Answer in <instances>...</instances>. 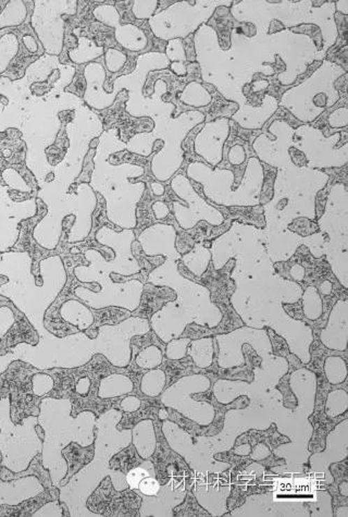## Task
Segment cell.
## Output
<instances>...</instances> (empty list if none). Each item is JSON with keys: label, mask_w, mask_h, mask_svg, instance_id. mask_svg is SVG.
Wrapping results in <instances>:
<instances>
[{"label": "cell", "mask_w": 348, "mask_h": 517, "mask_svg": "<svg viewBox=\"0 0 348 517\" xmlns=\"http://www.w3.org/2000/svg\"><path fill=\"white\" fill-rule=\"evenodd\" d=\"M33 517H62L64 516V510H62L61 504L57 501L46 503L43 505L41 509L36 511Z\"/></svg>", "instance_id": "32"}, {"label": "cell", "mask_w": 348, "mask_h": 517, "mask_svg": "<svg viewBox=\"0 0 348 517\" xmlns=\"http://www.w3.org/2000/svg\"><path fill=\"white\" fill-rule=\"evenodd\" d=\"M84 76H85L86 83H87V89L84 95L86 104L92 107L95 101L96 96H99L96 101L95 109L103 111L113 106L117 97H115L113 94L103 92V83L106 80L103 66L95 62L89 64V66H86Z\"/></svg>", "instance_id": "14"}, {"label": "cell", "mask_w": 348, "mask_h": 517, "mask_svg": "<svg viewBox=\"0 0 348 517\" xmlns=\"http://www.w3.org/2000/svg\"><path fill=\"white\" fill-rule=\"evenodd\" d=\"M101 55H103V47L97 46L87 37H80L79 47L69 52L72 62L79 64L92 62Z\"/></svg>", "instance_id": "22"}, {"label": "cell", "mask_w": 348, "mask_h": 517, "mask_svg": "<svg viewBox=\"0 0 348 517\" xmlns=\"http://www.w3.org/2000/svg\"><path fill=\"white\" fill-rule=\"evenodd\" d=\"M230 135L229 119L221 118L205 125L195 139V153L215 168L222 162L224 146Z\"/></svg>", "instance_id": "9"}, {"label": "cell", "mask_w": 348, "mask_h": 517, "mask_svg": "<svg viewBox=\"0 0 348 517\" xmlns=\"http://www.w3.org/2000/svg\"><path fill=\"white\" fill-rule=\"evenodd\" d=\"M166 57L170 62V68L177 76H185L187 74V68L185 62L187 60L184 45L180 38L168 42L166 47Z\"/></svg>", "instance_id": "20"}, {"label": "cell", "mask_w": 348, "mask_h": 517, "mask_svg": "<svg viewBox=\"0 0 348 517\" xmlns=\"http://www.w3.org/2000/svg\"><path fill=\"white\" fill-rule=\"evenodd\" d=\"M187 176L203 187H217L218 190L206 194V197L220 206H257L261 203L260 193L263 190V168L257 158H250L245 174L238 189L233 190L235 174L231 170H219L193 162L187 168Z\"/></svg>", "instance_id": "4"}, {"label": "cell", "mask_w": 348, "mask_h": 517, "mask_svg": "<svg viewBox=\"0 0 348 517\" xmlns=\"http://www.w3.org/2000/svg\"><path fill=\"white\" fill-rule=\"evenodd\" d=\"M167 377L164 371L160 369H152L150 373L145 374L140 383V389L144 395L148 397H158L166 385Z\"/></svg>", "instance_id": "23"}, {"label": "cell", "mask_w": 348, "mask_h": 517, "mask_svg": "<svg viewBox=\"0 0 348 517\" xmlns=\"http://www.w3.org/2000/svg\"><path fill=\"white\" fill-rule=\"evenodd\" d=\"M74 274L81 282L96 281L101 285V291L99 293H95L83 287L74 290L76 297L91 309L118 306L133 311L140 306L143 283L138 280L117 285L111 281L109 274L106 275L103 272H97L89 267H78Z\"/></svg>", "instance_id": "7"}, {"label": "cell", "mask_w": 348, "mask_h": 517, "mask_svg": "<svg viewBox=\"0 0 348 517\" xmlns=\"http://www.w3.org/2000/svg\"><path fill=\"white\" fill-rule=\"evenodd\" d=\"M62 318L80 331L86 330L94 324V315L89 306L78 301H68L60 309Z\"/></svg>", "instance_id": "16"}, {"label": "cell", "mask_w": 348, "mask_h": 517, "mask_svg": "<svg viewBox=\"0 0 348 517\" xmlns=\"http://www.w3.org/2000/svg\"><path fill=\"white\" fill-rule=\"evenodd\" d=\"M152 211L157 219H164L169 215L170 209L167 204L164 201H156L152 205Z\"/></svg>", "instance_id": "37"}, {"label": "cell", "mask_w": 348, "mask_h": 517, "mask_svg": "<svg viewBox=\"0 0 348 517\" xmlns=\"http://www.w3.org/2000/svg\"><path fill=\"white\" fill-rule=\"evenodd\" d=\"M148 476L154 477L156 473H154V464L150 460H145L142 465L133 468L132 471L129 472L128 475H125V479H126L129 488H131L132 490H135V489H138L140 481Z\"/></svg>", "instance_id": "27"}, {"label": "cell", "mask_w": 348, "mask_h": 517, "mask_svg": "<svg viewBox=\"0 0 348 517\" xmlns=\"http://www.w3.org/2000/svg\"><path fill=\"white\" fill-rule=\"evenodd\" d=\"M152 190L154 195H157V197H161L164 194V187L159 182L152 183Z\"/></svg>", "instance_id": "38"}, {"label": "cell", "mask_w": 348, "mask_h": 517, "mask_svg": "<svg viewBox=\"0 0 348 517\" xmlns=\"http://www.w3.org/2000/svg\"><path fill=\"white\" fill-rule=\"evenodd\" d=\"M132 380L128 376L121 374H113L108 377L103 378L99 388V397L101 399H113L132 392Z\"/></svg>", "instance_id": "17"}, {"label": "cell", "mask_w": 348, "mask_h": 517, "mask_svg": "<svg viewBox=\"0 0 348 517\" xmlns=\"http://www.w3.org/2000/svg\"><path fill=\"white\" fill-rule=\"evenodd\" d=\"M348 193L345 184L332 187L324 216L319 219V228L328 233L324 243L326 260L332 271L344 288H347L348 267Z\"/></svg>", "instance_id": "6"}, {"label": "cell", "mask_w": 348, "mask_h": 517, "mask_svg": "<svg viewBox=\"0 0 348 517\" xmlns=\"http://www.w3.org/2000/svg\"><path fill=\"white\" fill-rule=\"evenodd\" d=\"M132 442L143 460H148L154 453L157 440L152 420L144 419L135 425L132 429Z\"/></svg>", "instance_id": "15"}, {"label": "cell", "mask_w": 348, "mask_h": 517, "mask_svg": "<svg viewBox=\"0 0 348 517\" xmlns=\"http://www.w3.org/2000/svg\"><path fill=\"white\" fill-rule=\"evenodd\" d=\"M174 479L167 485L160 487L156 495H145L135 489V493L142 497L143 503L140 509V516H172L173 507L181 504L184 500L185 493L183 489H174Z\"/></svg>", "instance_id": "11"}, {"label": "cell", "mask_w": 348, "mask_h": 517, "mask_svg": "<svg viewBox=\"0 0 348 517\" xmlns=\"http://www.w3.org/2000/svg\"><path fill=\"white\" fill-rule=\"evenodd\" d=\"M184 265L194 274L196 277L201 278L208 268L211 260V253L209 248H205L203 243H196L191 252L182 256Z\"/></svg>", "instance_id": "18"}, {"label": "cell", "mask_w": 348, "mask_h": 517, "mask_svg": "<svg viewBox=\"0 0 348 517\" xmlns=\"http://www.w3.org/2000/svg\"><path fill=\"white\" fill-rule=\"evenodd\" d=\"M1 473V461H0ZM45 491L36 476H24L15 481H6L0 478V505H17Z\"/></svg>", "instance_id": "12"}, {"label": "cell", "mask_w": 348, "mask_h": 517, "mask_svg": "<svg viewBox=\"0 0 348 517\" xmlns=\"http://www.w3.org/2000/svg\"><path fill=\"white\" fill-rule=\"evenodd\" d=\"M158 1H134L133 3L132 13L138 20H146L154 17V11L157 9Z\"/></svg>", "instance_id": "30"}, {"label": "cell", "mask_w": 348, "mask_h": 517, "mask_svg": "<svg viewBox=\"0 0 348 517\" xmlns=\"http://www.w3.org/2000/svg\"><path fill=\"white\" fill-rule=\"evenodd\" d=\"M37 418L45 434L43 467L50 473L52 486L58 488L69 472V464L64 458V448L71 442L82 448L91 446L95 441L97 417L92 411L72 416L71 399L46 397L41 402Z\"/></svg>", "instance_id": "2"}, {"label": "cell", "mask_w": 348, "mask_h": 517, "mask_svg": "<svg viewBox=\"0 0 348 517\" xmlns=\"http://www.w3.org/2000/svg\"><path fill=\"white\" fill-rule=\"evenodd\" d=\"M160 487H161V485L156 478L148 476L140 481L138 490L145 495H156L159 493Z\"/></svg>", "instance_id": "33"}, {"label": "cell", "mask_w": 348, "mask_h": 517, "mask_svg": "<svg viewBox=\"0 0 348 517\" xmlns=\"http://www.w3.org/2000/svg\"><path fill=\"white\" fill-rule=\"evenodd\" d=\"M180 101L198 108V107H206L210 105L212 96L205 89L204 86L197 82H191L185 87L184 91L182 92Z\"/></svg>", "instance_id": "21"}, {"label": "cell", "mask_w": 348, "mask_h": 517, "mask_svg": "<svg viewBox=\"0 0 348 517\" xmlns=\"http://www.w3.org/2000/svg\"><path fill=\"white\" fill-rule=\"evenodd\" d=\"M328 122L334 129L346 128L348 125L347 108L343 107L332 113Z\"/></svg>", "instance_id": "34"}, {"label": "cell", "mask_w": 348, "mask_h": 517, "mask_svg": "<svg viewBox=\"0 0 348 517\" xmlns=\"http://www.w3.org/2000/svg\"><path fill=\"white\" fill-rule=\"evenodd\" d=\"M105 60L107 69L113 73H115V72L120 71L122 69L125 62L128 60V57L120 50H108L106 52Z\"/></svg>", "instance_id": "31"}, {"label": "cell", "mask_w": 348, "mask_h": 517, "mask_svg": "<svg viewBox=\"0 0 348 517\" xmlns=\"http://www.w3.org/2000/svg\"><path fill=\"white\" fill-rule=\"evenodd\" d=\"M347 301H338L332 309L328 326L321 331V341L328 348L345 350L347 348Z\"/></svg>", "instance_id": "13"}, {"label": "cell", "mask_w": 348, "mask_h": 517, "mask_svg": "<svg viewBox=\"0 0 348 517\" xmlns=\"http://www.w3.org/2000/svg\"><path fill=\"white\" fill-rule=\"evenodd\" d=\"M96 20L115 27L117 42L131 52H140L147 47L148 38L144 31L134 24H120V15L113 6H99L93 11Z\"/></svg>", "instance_id": "10"}, {"label": "cell", "mask_w": 348, "mask_h": 517, "mask_svg": "<svg viewBox=\"0 0 348 517\" xmlns=\"http://www.w3.org/2000/svg\"><path fill=\"white\" fill-rule=\"evenodd\" d=\"M164 355L161 350L158 346H150L144 348L142 352L136 356V365L143 369H154L162 363Z\"/></svg>", "instance_id": "25"}, {"label": "cell", "mask_w": 348, "mask_h": 517, "mask_svg": "<svg viewBox=\"0 0 348 517\" xmlns=\"http://www.w3.org/2000/svg\"><path fill=\"white\" fill-rule=\"evenodd\" d=\"M55 387V381L52 377L47 374H35L32 377V390L36 397H44L50 393Z\"/></svg>", "instance_id": "29"}, {"label": "cell", "mask_w": 348, "mask_h": 517, "mask_svg": "<svg viewBox=\"0 0 348 517\" xmlns=\"http://www.w3.org/2000/svg\"><path fill=\"white\" fill-rule=\"evenodd\" d=\"M212 341H214L212 338L191 341L187 350L197 367L207 368L212 364V360H214Z\"/></svg>", "instance_id": "19"}, {"label": "cell", "mask_w": 348, "mask_h": 517, "mask_svg": "<svg viewBox=\"0 0 348 517\" xmlns=\"http://www.w3.org/2000/svg\"><path fill=\"white\" fill-rule=\"evenodd\" d=\"M304 313L307 318H319L322 313L321 299L319 297L318 290L314 287H309L304 295Z\"/></svg>", "instance_id": "26"}, {"label": "cell", "mask_w": 348, "mask_h": 517, "mask_svg": "<svg viewBox=\"0 0 348 517\" xmlns=\"http://www.w3.org/2000/svg\"><path fill=\"white\" fill-rule=\"evenodd\" d=\"M326 378L331 383H341L345 381L347 377V368L345 360L338 356H331L326 360L324 365Z\"/></svg>", "instance_id": "24"}, {"label": "cell", "mask_w": 348, "mask_h": 517, "mask_svg": "<svg viewBox=\"0 0 348 517\" xmlns=\"http://www.w3.org/2000/svg\"><path fill=\"white\" fill-rule=\"evenodd\" d=\"M171 187L180 199L187 201V206L180 201L172 203L175 219L182 229H193L201 220L207 221L211 226H221L224 222V215L201 199L185 176L177 174L171 182Z\"/></svg>", "instance_id": "8"}, {"label": "cell", "mask_w": 348, "mask_h": 517, "mask_svg": "<svg viewBox=\"0 0 348 517\" xmlns=\"http://www.w3.org/2000/svg\"><path fill=\"white\" fill-rule=\"evenodd\" d=\"M10 397L0 399V453L1 465L13 473L27 471L31 462L42 454L43 441L36 432L37 416L25 417L19 425L10 416Z\"/></svg>", "instance_id": "5"}, {"label": "cell", "mask_w": 348, "mask_h": 517, "mask_svg": "<svg viewBox=\"0 0 348 517\" xmlns=\"http://www.w3.org/2000/svg\"><path fill=\"white\" fill-rule=\"evenodd\" d=\"M191 339H172L168 342L167 357L172 360H179L187 356V348L191 344Z\"/></svg>", "instance_id": "28"}, {"label": "cell", "mask_w": 348, "mask_h": 517, "mask_svg": "<svg viewBox=\"0 0 348 517\" xmlns=\"http://www.w3.org/2000/svg\"><path fill=\"white\" fill-rule=\"evenodd\" d=\"M122 412L110 409L96 420L94 458L87 465L72 476L68 483L59 486V501L66 505L71 517H101L87 507L89 497L106 477H110L117 491L129 488L125 474L110 467V460L132 442V429L118 430L117 425Z\"/></svg>", "instance_id": "1"}, {"label": "cell", "mask_w": 348, "mask_h": 517, "mask_svg": "<svg viewBox=\"0 0 348 517\" xmlns=\"http://www.w3.org/2000/svg\"><path fill=\"white\" fill-rule=\"evenodd\" d=\"M140 407V401L136 397H125L121 402V409L126 413L136 412Z\"/></svg>", "instance_id": "36"}, {"label": "cell", "mask_w": 348, "mask_h": 517, "mask_svg": "<svg viewBox=\"0 0 348 517\" xmlns=\"http://www.w3.org/2000/svg\"><path fill=\"white\" fill-rule=\"evenodd\" d=\"M245 160L246 153L243 146L236 145V146H233V148H231L230 152H229V162H230L231 164H235V166H240V164H242L245 162Z\"/></svg>", "instance_id": "35"}, {"label": "cell", "mask_w": 348, "mask_h": 517, "mask_svg": "<svg viewBox=\"0 0 348 517\" xmlns=\"http://www.w3.org/2000/svg\"><path fill=\"white\" fill-rule=\"evenodd\" d=\"M182 255L173 256L166 260L164 265L154 269L148 278V282L154 285H167L177 293V299L164 305L162 309L152 317V326L154 329L167 323L157 334L164 342H169L172 339H177L184 331L185 327L191 323L207 325L214 328V325L208 318L201 314V309L220 313L218 307L211 303H199L201 299H209L210 293L203 285H196L191 280L185 279L180 275L177 270V260Z\"/></svg>", "instance_id": "3"}]
</instances>
